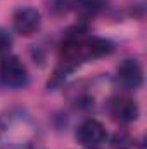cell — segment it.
<instances>
[{
    "label": "cell",
    "instance_id": "obj_1",
    "mask_svg": "<svg viewBox=\"0 0 147 149\" xmlns=\"http://www.w3.org/2000/svg\"><path fill=\"white\" fill-rule=\"evenodd\" d=\"M114 50V43L102 37L90 35L83 24H76L69 28L59 45V66L52 74V80L49 81V87L61 85L66 76L74 71L78 66L95 61L101 57L109 56Z\"/></svg>",
    "mask_w": 147,
    "mask_h": 149
},
{
    "label": "cell",
    "instance_id": "obj_2",
    "mask_svg": "<svg viewBox=\"0 0 147 149\" xmlns=\"http://www.w3.org/2000/svg\"><path fill=\"white\" fill-rule=\"evenodd\" d=\"M38 141V125L24 108H9L0 114V148L33 149Z\"/></svg>",
    "mask_w": 147,
    "mask_h": 149
},
{
    "label": "cell",
    "instance_id": "obj_3",
    "mask_svg": "<svg viewBox=\"0 0 147 149\" xmlns=\"http://www.w3.org/2000/svg\"><path fill=\"white\" fill-rule=\"evenodd\" d=\"M30 81V73L26 64L12 54H7L0 59V85L10 90L24 88Z\"/></svg>",
    "mask_w": 147,
    "mask_h": 149
},
{
    "label": "cell",
    "instance_id": "obj_4",
    "mask_svg": "<svg viewBox=\"0 0 147 149\" xmlns=\"http://www.w3.org/2000/svg\"><path fill=\"white\" fill-rule=\"evenodd\" d=\"M106 108H107L109 116L119 125H130L137 121L140 114V108L137 101L132 95H128V92H119V94L111 95L106 102Z\"/></svg>",
    "mask_w": 147,
    "mask_h": 149
},
{
    "label": "cell",
    "instance_id": "obj_5",
    "mask_svg": "<svg viewBox=\"0 0 147 149\" xmlns=\"http://www.w3.org/2000/svg\"><path fill=\"white\" fill-rule=\"evenodd\" d=\"M74 139L76 142L85 149H97L101 148L106 141H107V132L106 127L95 120V118H87L83 120L74 132Z\"/></svg>",
    "mask_w": 147,
    "mask_h": 149
},
{
    "label": "cell",
    "instance_id": "obj_6",
    "mask_svg": "<svg viewBox=\"0 0 147 149\" xmlns=\"http://www.w3.org/2000/svg\"><path fill=\"white\" fill-rule=\"evenodd\" d=\"M114 80H116V85L123 92H133V90L140 88L144 83V70L137 59H132V57L125 59L118 66Z\"/></svg>",
    "mask_w": 147,
    "mask_h": 149
},
{
    "label": "cell",
    "instance_id": "obj_7",
    "mask_svg": "<svg viewBox=\"0 0 147 149\" xmlns=\"http://www.w3.org/2000/svg\"><path fill=\"white\" fill-rule=\"evenodd\" d=\"M42 26V14L35 7H19L12 14V30L21 37H33Z\"/></svg>",
    "mask_w": 147,
    "mask_h": 149
},
{
    "label": "cell",
    "instance_id": "obj_8",
    "mask_svg": "<svg viewBox=\"0 0 147 149\" xmlns=\"http://www.w3.org/2000/svg\"><path fill=\"white\" fill-rule=\"evenodd\" d=\"M109 0H69V9L81 19H92L107 9Z\"/></svg>",
    "mask_w": 147,
    "mask_h": 149
},
{
    "label": "cell",
    "instance_id": "obj_9",
    "mask_svg": "<svg viewBox=\"0 0 147 149\" xmlns=\"http://www.w3.org/2000/svg\"><path fill=\"white\" fill-rule=\"evenodd\" d=\"M135 141L126 132H118L111 137V148L112 149H133Z\"/></svg>",
    "mask_w": 147,
    "mask_h": 149
},
{
    "label": "cell",
    "instance_id": "obj_10",
    "mask_svg": "<svg viewBox=\"0 0 147 149\" xmlns=\"http://www.w3.org/2000/svg\"><path fill=\"white\" fill-rule=\"evenodd\" d=\"M10 47H12V37L7 30L0 28V57L7 56L10 52Z\"/></svg>",
    "mask_w": 147,
    "mask_h": 149
},
{
    "label": "cell",
    "instance_id": "obj_11",
    "mask_svg": "<svg viewBox=\"0 0 147 149\" xmlns=\"http://www.w3.org/2000/svg\"><path fill=\"white\" fill-rule=\"evenodd\" d=\"M49 9L55 14L64 12L66 9H69V0H49Z\"/></svg>",
    "mask_w": 147,
    "mask_h": 149
}]
</instances>
